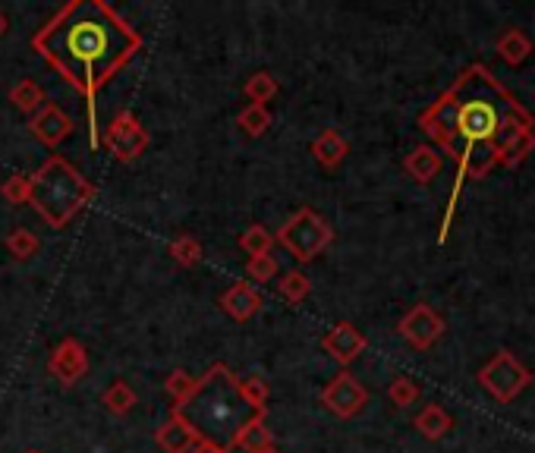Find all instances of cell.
I'll return each mask as SVG.
<instances>
[{
  "label": "cell",
  "instance_id": "obj_12",
  "mask_svg": "<svg viewBox=\"0 0 535 453\" xmlns=\"http://www.w3.org/2000/svg\"><path fill=\"white\" fill-rule=\"evenodd\" d=\"M73 117L63 111L60 104L48 101L41 111L29 120V133L41 142V145H48V148H57L60 142H67L73 136Z\"/></svg>",
  "mask_w": 535,
  "mask_h": 453
},
{
  "label": "cell",
  "instance_id": "obj_6",
  "mask_svg": "<svg viewBox=\"0 0 535 453\" xmlns=\"http://www.w3.org/2000/svg\"><path fill=\"white\" fill-rule=\"evenodd\" d=\"M476 381L495 403H513L532 384V372L510 350H498L476 372Z\"/></svg>",
  "mask_w": 535,
  "mask_h": 453
},
{
  "label": "cell",
  "instance_id": "obj_1",
  "mask_svg": "<svg viewBox=\"0 0 535 453\" xmlns=\"http://www.w3.org/2000/svg\"><path fill=\"white\" fill-rule=\"evenodd\" d=\"M435 151L451 158L460 180H482L495 167H517L535 148V120L488 67H466L447 92L419 114Z\"/></svg>",
  "mask_w": 535,
  "mask_h": 453
},
{
  "label": "cell",
  "instance_id": "obj_18",
  "mask_svg": "<svg viewBox=\"0 0 535 453\" xmlns=\"http://www.w3.org/2000/svg\"><path fill=\"white\" fill-rule=\"evenodd\" d=\"M495 51H498V57L507 63V67H520V63L532 54V38L523 29L510 26L495 38Z\"/></svg>",
  "mask_w": 535,
  "mask_h": 453
},
{
  "label": "cell",
  "instance_id": "obj_14",
  "mask_svg": "<svg viewBox=\"0 0 535 453\" xmlns=\"http://www.w3.org/2000/svg\"><path fill=\"white\" fill-rule=\"evenodd\" d=\"M202 441V435L196 428L189 425L186 416H180L177 409H170V416L161 422V428L155 431V444L164 450V453H189Z\"/></svg>",
  "mask_w": 535,
  "mask_h": 453
},
{
  "label": "cell",
  "instance_id": "obj_2",
  "mask_svg": "<svg viewBox=\"0 0 535 453\" xmlns=\"http://www.w3.org/2000/svg\"><path fill=\"white\" fill-rule=\"evenodd\" d=\"M32 51L85 98L89 142L98 148V95L142 51V35L104 0H70L32 35Z\"/></svg>",
  "mask_w": 535,
  "mask_h": 453
},
{
  "label": "cell",
  "instance_id": "obj_8",
  "mask_svg": "<svg viewBox=\"0 0 535 453\" xmlns=\"http://www.w3.org/2000/svg\"><path fill=\"white\" fill-rule=\"evenodd\" d=\"M321 406L337 419H356L369 406V391L356 375L340 369L325 387H321Z\"/></svg>",
  "mask_w": 535,
  "mask_h": 453
},
{
  "label": "cell",
  "instance_id": "obj_30",
  "mask_svg": "<svg viewBox=\"0 0 535 453\" xmlns=\"http://www.w3.org/2000/svg\"><path fill=\"white\" fill-rule=\"evenodd\" d=\"M277 271H281V265H277V258L271 252L246 258V277H249V284H255V287L271 284V280L277 277Z\"/></svg>",
  "mask_w": 535,
  "mask_h": 453
},
{
  "label": "cell",
  "instance_id": "obj_13",
  "mask_svg": "<svg viewBox=\"0 0 535 453\" xmlns=\"http://www.w3.org/2000/svg\"><path fill=\"white\" fill-rule=\"evenodd\" d=\"M265 306V296L262 290L249 284V280H237V284H230L224 293H221V309L224 315H230L233 321H249L262 312Z\"/></svg>",
  "mask_w": 535,
  "mask_h": 453
},
{
  "label": "cell",
  "instance_id": "obj_27",
  "mask_svg": "<svg viewBox=\"0 0 535 453\" xmlns=\"http://www.w3.org/2000/svg\"><path fill=\"white\" fill-rule=\"evenodd\" d=\"M167 255L174 258L180 268H196V265L202 262L205 249H202V243L196 240V236L183 233V236H177V240L167 243Z\"/></svg>",
  "mask_w": 535,
  "mask_h": 453
},
{
  "label": "cell",
  "instance_id": "obj_5",
  "mask_svg": "<svg viewBox=\"0 0 535 453\" xmlns=\"http://www.w3.org/2000/svg\"><path fill=\"white\" fill-rule=\"evenodd\" d=\"M274 243H281L299 265H309L334 243V227L321 218L315 208H299L274 233Z\"/></svg>",
  "mask_w": 535,
  "mask_h": 453
},
{
  "label": "cell",
  "instance_id": "obj_29",
  "mask_svg": "<svg viewBox=\"0 0 535 453\" xmlns=\"http://www.w3.org/2000/svg\"><path fill=\"white\" fill-rule=\"evenodd\" d=\"M274 246V233L265 227V224H252L240 233V249L246 252V258H255V255H268Z\"/></svg>",
  "mask_w": 535,
  "mask_h": 453
},
{
  "label": "cell",
  "instance_id": "obj_36",
  "mask_svg": "<svg viewBox=\"0 0 535 453\" xmlns=\"http://www.w3.org/2000/svg\"><path fill=\"white\" fill-rule=\"evenodd\" d=\"M26 453H41V450H26Z\"/></svg>",
  "mask_w": 535,
  "mask_h": 453
},
{
  "label": "cell",
  "instance_id": "obj_21",
  "mask_svg": "<svg viewBox=\"0 0 535 453\" xmlns=\"http://www.w3.org/2000/svg\"><path fill=\"white\" fill-rule=\"evenodd\" d=\"M101 403H104V409L111 416H130L133 409H136V403H139V397H136V391L126 381H111L104 387V394H101Z\"/></svg>",
  "mask_w": 535,
  "mask_h": 453
},
{
  "label": "cell",
  "instance_id": "obj_23",
  "mask_svg": "<svg viewBox=\"0 0 535 453\" xmlns=\"http://www.w3.org/2000/svg\"><path fill=\"white\" fill-rule=\"evenodd\" d=\"M240 397L246 400V406L252 413L268 416V400H271V384L262 375H246L240 378Z\"/></svg>",
  "mask_w": 535,
  "mask_h": 453
},
{
  "label": "cell",
  "instance_id": "obj_31",
  "mask_svg": "<svg viewBox=\"0 0 535 453\" xmlns=\"http://www.w3.org/2000/svg\"><path fill=\"white\" fill-rule=\"evenodd\" d=\"M388 400H391L397 409L413 406V403L419 400V384H416L413 378H406V375L394 378V381H391V387H388Z\"/></svg>",
  "mask_w": 535,
  "mask_h": 453
},
{
  "label": "cell",
  "instance_id": "obj_15",
  "mask_svg": "<svg viewBox=\"0 0 535 453\" xmlns=\"http://www.w3.org/2000/svg\"><path fill=\"white\" fill-rule=\"evenodd\" d=\"M441 164H444V158L438 155L432 145H416L410 155L403 158L406 177H410L413 183H419V186L435 183V177L441 174Z\"/></svg>",
  "mask_w": 535,
  "mask_h": 453
},
{
  "label": "cell",
  "instance_id": "obj_22",
  "mask_svg": "<svg viewBox=\"0 0 535 453\" xmlns=\"http://www.w3.org/2000/svg\"><path fill=\"white\" fill-rule=\"evenodd\" d=\"M277 293L284 296V302L290 309H296V306H303V302L309 299V293H312V280L299 271V268H290V271H284L281 274V284H277Z\"/></svg>",
  "mask_w": 535,
  "mask_h": 453
},
{
  "label": "cell",
  "instance_id": "obj_7",
  "mask_svg": "<svg viewBox=\"0 0 535 453\" xmlns=\"http://www.w3.org/2000/svg\"><path fill=\"white\" fill-rule=\"evenodd\" d=\"M104 145L120 164H133L148 151L152 136H148V129L133 111H120L104 129Z\"/></svg>",
  "mask_w": 535,
  "mask_h": 453
},
{
  "label": "cell",
  "instance_id": "obj_20",
  "mask_svg": "<svg viewBox=\"0 0 535 453\" xmlns=\"http://www.w3.org/2000/svg\"><path fill=\"white\" fill-rule=\"evenodd\" d=\"M233 447H243L246 453H259V450H268L274 447V435L265 422V416H252L240 431L237 438H233Z\"/></svg>",
  "mask_w": 535,
  "mask_h": 453
},
{
  "label": "cell",
  "instance_id": "obj_10",
  "mask_svg": "<svg viewBox=\"0 0 535 453\" xmlns=\"http://www.w3.org/2000/svg\"><path fill=\"white\" fill-rule=\"evenodd\" d=\"M48 375L63 387L79 384L89 375V350H85L76 337H63L54 347V353L48 356Z\"/></svg>",
  "mask_w": 535,
  "mask_h": 453
},
{
  "label": "cell",
  "instance_id": "obj_34",
  "mask_svg": "<svg viewBox=\"0 0 535 453\" xmlns=\"http://www.w3.org/2000/svg\"><path fill=\"white\" fill-rule=\"evenodd\" d=\"M10 32V19H7V13L4 10H0V38H4Z\"/></svg>",
  "mask_w": 535,
  "mask_h": 453
},
{
  "label": "cell",
  "instance_id": "obj_28",
  "mask_svg": "<svg viewBox=\"0 0 535 453\" xmlns=\"http://www.w3.org/2000/svg\"><path fill=\"white\" fill-rule=\"evenodd\" d=\"M196 384H199V378H192L186 369H174L167 375V381H164V391H167V397H170V409H180V406H186V400L192 397V391H196Z\"/></svg>",
  "mask_w": 535,
  "mask_h": 453
},
{
  "label": "cell",
  "instance_id": "obj_17",
  "mask_svg": "<svg viewBox=\"0 0 535 453\" xmlns=\"http://www.w3.org/2000/svg\"><path fill=\"white\" fill-rule=\"evenodd\" d=\"M413 428L425 441H441L447 431L454 428V416L447 413L441 403H425L413 419Z\"/></svg>",
  "mask_w": 535,
  "mask_h": 453
},
{
  "label": "cell",
  "instance_id": "obj_19",
  "mask_svg": "<svg viewBox=\"0 0 535 453\" xmlns=\"http://www.w3.org/2000/svg\"><path fill=\"white\" fill-rule=\"evenodd\" d=\"M10 104H13L23 117L32 120V117L41 111V107L48 104V95H45V89H41L35 79H19L13 89H10Z\"/></svg>",
  "mask_w": 535,
  "mask_h": 453
},
{
  "label": "cell",
  "instance_id": "obj_33",
  "mask_svg": "<svg viewBox=\"0 0 535 453\" xmlns=\"http://www.w3.org/2000/svg\"><path fill=\"white\" fill-rule=\"evenodd\" d=\"M189 453H230V447H221V444H214V441H199Z\"/></svg>",
  "mask_w": 535,
  "mask_h": 453
},
{
  "label": "cell",
  "instance_id": "obj_11",
  "mask_svg": "<svg viewBox=\"0 0 535 453\" xmlns=\"http://www.w3.org/2000/svg\"><path fill=\"white\" fill-rule=\"evenodd\" d=\"M366 347H369V340L353 325V321H337V325L321 337V350H325L340 369L353 365L362 353H366Z\"/></svg>",
  "mask_w": 535,
  "mask_h": 453
},
{
  "label": "cell",
  "instance_id": "obj_25",
  "mask_svg": "<svg viewBox=\"0 0 535 453\" xmlns=\"http://www.w3.org/2000/svg\"><path fill=\"white\" fill-rule=\"evenodd\" d=\"M271 123H274V117H271L268 107H262V104H246L243 111L237 114V126L243 129L249 139H262L271 129Z\"/></svg>",
  "mask_w": 535,
  "mask_h": 453
},
{
  "label": "cell",
  "instance_id": "obj_24",
  "mask_svg": "<svg viewBox=\"0 0 535 453\" xmlns=\"http://www.w3.org/2000/svg\"><path fill=\"white\" fill-rule=\"evenodd\" d=\"M281 92V82H277L268 70H259V73H252L246 82H243V95L249 104H262L268 107V101Z\"/></svg>",
  "mask_w": 535,
  "mask_h": 453
},
{
  "label": "cell",
  "instance_id": "obj_35",
  "mask_svg": "<svg viewBox=\"0 0 535 453\" xmlns=\"http://www.w3.org/2000/svg\"><path fill=\"white\" fill-rule=\"evenodd\" d=\"M259 453H281V447H268V450H259Z\"/></svg>",
  "mask_w": 535,
  "mask_h": 453
},
{
  "label": "cell",
  "instance_id": "obj_4",
  "mask_svg": "<svg viewBox=\"0 0 535 453\" xmlns=\"http://www.w3.org/2000/svg\"><path fill=\"white\" fill-rule=\"evenodd\" d=\"M95 196V183L82 177L63 155H51L35 174H29V205L54 230L70 227L95 202Z\"/></svg>",
  "mask_w": 535,
  "mask_h": 453
},
{
  "label": "cell",
  "instance_id": "obj_3",
  "mask_svg": "<svg viewBox=\"0 0 535 453\" xmlns=\"http://www.w3.org/2000/svg\"><path fill=\"white\" fill-rule=\"evenodd\" d=\"M177 413L189 419V425L199 431L202 441H214L221 447H233L237 431L252 416H259L240 397V378L224 362H214L199 378L196 391H192L186 406H180Z\"/></svg>",
  "mask_w": 535,
  "mask_h": 453
},
{
  "label": "cell",
  "instance_id": "obj_26",
  "mask_svg": "<svg viewBox=\"0 0 535 453\" xmlns=\"http://www.w3.org/2000/svg\"><path fill=\"white\" fill-rule=\"evenodd\" d=\"M7 252L16 258V262H29V258H35L41 252V240L29 230V227H13L7 233V240H4Z\"/></svg>",
  "mask_w": 535,
  "mask_h": 453
},
{
  "label": "cell",
  "instance_id": "obj_9",
  "mask_svg": "<svg viewBox=\"0 0 535 453\" xmlns=\"http://www.w3.org/2000/svg\"><path fill=\"white\" fill-rule=\"evenodd\" d=\"M444 328H447L444 318L428 306V302H416V306L397 321V334L419 353L432 350L435 343L444 337Z\"/></svg>",
  "mask_w": 535,
  "mask_h": 453
},
{
  "label": "cell",
  "instance_id": "obj_16",
  "mask_svg": "<svg viewBox=\"0 0 535 453\" xmlns=\"http://www.w3.org/2000/svg\"><path fill=\"white\" fill-rule=\"evenodd\" d=\"M309 151H312V158H315L321 167H325V170H334V167L344 164V158L350 155V142L331 126V129H321V133L312 139Z\"/></svg>",
  "mask_w": 535,
  "mask_h": 453
},
{
  "label": "cell",
  "instance_id": "obj_32",
  "mask_svg": "<svg viewBox=\"0 0 535 453\" xmlns=\"http://www.w3.org/2000/svg\"><path fill=\"white\" fill-rule=\"evenodd\" d=\"M0 196L10 205H29V174H10L4 183H0Z\"/></svg>",
  "mask_w": 535,
  "mask_h": 453
}]
</instances>
